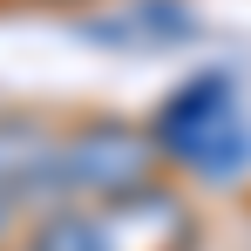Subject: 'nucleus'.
Returning a JSON list of instances; mask_svg holds the SVG:
<instances>
[{
	"label": "nucleus",
	"mask_w": 251,
	"mask_h": 251,
	"mask_svg": "<svg viewBox=\"0 0 251 251\" xmlns=\"http://www.w3.org/2000/svg\"><path fill=\"white\" fill-rule=\"evenodd\" d=\"M61 183V136L34 116H0V190Z\"/></svg>",
	"instance_id": "obj_4"
},
{
	"label": "nucleus",
	"mask_w": 251,
	"mask_h": 251,
	"mask_svg": "<svg viewBox=\"0 0 251 251\" xmlns=\"http://www.w3.org/2000/svg\"><path fill=\"white\" fill-rule=\"evenodd\" d=\"M95 238H102V251H183V238H190V210L176 204L170 190L143 183V190L116 197L109 217H95Z\"/></svg>",
	"instance_id": "obj_3"
},
{
	"label": "nucleus",
	"mask_w": 251,
	"mask_h": 251,
	"mask_svg": "<svg viewBox=\"0 0 251 251\" xmlns=\"http://www.w3.org/2000/svg\"><path fill=\"white\" fill-rule=\"evenodd\" d=\"M34 251H102V238H95V217H75V210L48 217V224H41V238H34Z\"/></svg>",
	"instance_id": "obj_5"
},
{
	"label": "nucleus",
	"mask_w": 251,
	"mask_h": 251,
	"mask_svg": "<svg viewBox=\"0 0 251 251\" xmlns=\"http://www.w3.org/2000/svg\"><path fill=\"white\" fill-rule=\"evenodd\" d=\"M7 224H14V210H7V190H0V238H7Z\"/></svg>",
	"instance_id": "obj_6"
},
{
	"label": "nucleus",
	"mask_w": 251,
	"mask_h": 251,
	"mask_svg": "<svg viewBox=\"0 0 251 251\" xmlns=\"http://www.w3.org/2000/svg\"><path fill=\"white\" fill-rule=\"evenodd\" d=\"M156 150L170 163H183L204 183H224L251 163V129H245V95L224 68H210L197 82H183L156 116Z\"/></svg>",
	"instance_id": "obj_1"
},
{
	"label": "nucleus",
	"mask_w": 251,
	"mask_h": 251,
	"mask_svg": "<svg viewBox=\"0 0 251 251\" xmlns=\"http://www.w3.org/2000/svg\"><path fill=\"white\" fill-rule=\"evenodd\" d=\"M156 136L150 129H129V123H82L68 143H61V183L75 190H95V197H129L143 183H156Z\"/></svg>",
	"instance_id": "obj_2"
}]
</instances>
